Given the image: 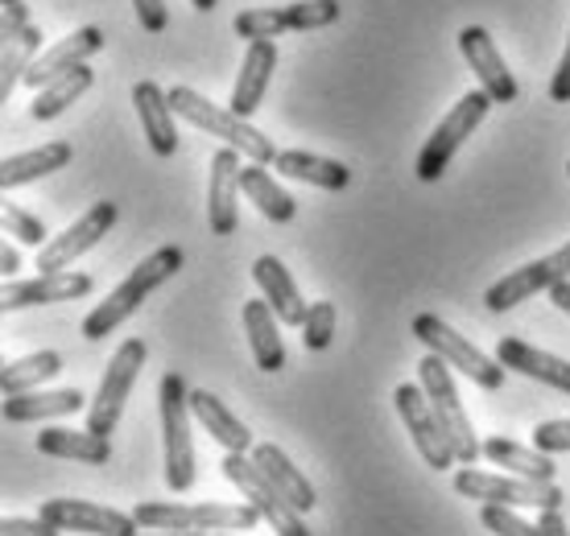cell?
Listing matches in <instances>:
<instances>
[{
  "mask_svg": "<svg viewBox=\"0 0 570 536\" xmlns=\"http://www.w3.org/2000/svg\"><path fill=\"white\" fill-rule=\"evenodd\" d=\"M178 268H183V248H174V244L170 248H157V252L145 256L141 265L132 268L129 277L116 285L112 294L104 297L100 306L83 318V339L100 343L104 335H112L116 326L129 322L132 314L145 306V297L154 294V289H161Z\"/></svg>",
  "mask_w": 570,
  "mask_h": 536,
  "instance_id": "cell-1",
  "label": "cell"
},
{
  "mask_svg": "<svg viewBox=\"0 0 570 536\" xmlns=\"http://www.w3.org/2000/svg\"><path fill=\"white\" fill-rule=\"evenodd\" d=\"M166 96H170V108L183 116L186 125L203 128L207 137H219L224 145L240 149L248 161H261V166H273V161H277V149H273V141L265 132H257V128L248 125V120H240L236 112L215 108L212 99L199 96L195 87H170Z\"/></svg>",
  "mask_w": 570,
  "mask_h": 536,
  "instance_id": "cell-2",
  "label": "cell"
},
{
  "mask_svg": "<svg viewBox=\"0 0 570 536\" xmlns=\"http://www.w3.org/2000/svg\"><path fill=\"white\" fill-rule=\"evenodd\" d=\"M132 516L154 533H253L261 524L253 504H137Z\"/></svg>",
  "mask_w": 570,
  "mask_h": 536,
  "instance_id": "cell-3",
  "label": "cell"
},
{
  "mask_svg": "<svg viewBox=\"0 0 570 536\" xmlns=\"http://www.w3.org/2000/svg\"><path fill=\"white\" fill-rule=\"evenodd\" d=\"M161 438H166V483L170 492H190L195 487V441H190V393L178 371L161 376Z\"/></svg>",
  "mask_w": 570,
  "mask_h": 536,
  "instance_id": "cell-4",
  "label": "cell"
},
{
  "mask_svg": "<svg viewBox=\"0 0 570 536\" xmlns=\"http://www.w3.org/2000/svg\"><path fill=\"white\" fill-rule=\"evenodd\" d=\"M417 384L426 388L430 405H434V417H439L442 434L451 438V450L463 466H475V458L484 454L480 438H475V429H471L468 413H463V400L455 393V380H451V364L439 359V355L430 351L422 364H417Z\"/></svg>",
  "mask_w": 570,
  "mask_h": 536,
  "instance_id": "cell-5",
  "label": "cell"
},
{
  "mask_svg": "<svg viewBox=\"0 0 570 536\" xmlns=\"http://www.w3.org/2000/svg\"><path fill=\"white\" fill-rule=\"evenodd\" d=\"M492 103H497V99L480 87V91H468L451 112L442 116L439 128H434V137L422 145V157H417V178H422V182H439L442 173H446V166H451V157H455L459 149H463V141L480 128V120L488 116Z\"/></svg>",
  "mask_w": 570,
  "mask_h": 536,
  "instance_id": "cell-6",
  "label": "cell"
},
{
  "mask_svg": "<svg viewBox=\"0 0 570 536\" xmlns=\"http://www.w3.org/2000/svg\"><path fill=\"white\" fill-rule=\"evenodd\" d=\"M414 339H422L439 359H446L455 371H463L468 380H475L480 388H488V393L504 388V371H509V367L500 364V359H492V355H484L475 343L463 339V335H455V330L442 322V318H434V314H417Z\"/></svg>",
  "mask_w": 570,
  "mask_h": 536,
  "instance_id": "cell-7",
  "label": "cell"
},
{
  "mask_svg": "<svg viewBox=\"0 0 570 536\" xmlns=\"http://www.w3.org/2000/svg\"><path fill=\"white\" fill-rule=\"evenodd\" d=\"M455 492L468 495V499H480V504H504V508H562L567 492L558 483H538V479H509V475H484V470H471L463 466L455 475Z\"/></svg>",
  "mask_w": 570,
  "mask_h": 536,
  "instance_id": "cell-8",
  "label": "cell"
},
{
  "mask_svg": "<svg viewBox=\"0 0 570 536\" xmlns=\"http://www.w3.org/2000/svg\"><path fill=\"white\" fill-rule=\"evenodd\" d=\"M141 364H145V343L141 339H125L116 347L112 364L104 367V380L96 388V400H91V409H87V429L91 434H100L108 438L116 425H120V413H125V400H129L132 384L141 376Z\"/></svg>",
  "mask_w": 570,
  "mask_h": 536,
  "instance_id": "cell-9",
  "label": "cell"
},
{
  "mask_svg": "<svg viewBox=\"0 0 570 536\" xmlns=\"http://www.w3.org/2000/svg\"><path fill=\"white\" fill-rule=\"evenodd\" d=\"M224 479H232L236 487L244 492V499L261 512V520H269L273 533L282 536H311V528L302 524V512L285 499L277 487L269 483V475L261 470L253 458H244V454H232L224 458Z\"/></svg>",
  "mask_w": 570,
  "mask_h": 536,
  "instance_id": "cell-10",
  "label": "cell"
},
{
  "mask_svg": "<svg viewBox=\"0 0 570 536\" xmlns=\"http://www.w3.org/2000/svg\"><path fill=\"white\" fill-rule=\"evenodd\" d=\"M343 13L340 0H294V4H282V9H248V13L236 17V38L244 42H273L277 33H289V29H323L335 26Z\"/></svg>",
  "mask_w": 570,
  "mask_h": 536,
  "instance_id": "cell-11",
  "label": "cell"
},
{
  "mask_svg": "<svg viewBox=\"0 0 570 536\" xmlns=\"http://www.w3.org/2000/svg\"><path fill=\"white\" fill-rule=\"evenodd\" d=\"M393 405H397L401 421L410 429V438H414L417 454L426 458V466L434 470H446L451 463H459L455 450H451V438L442 434L439 417H434V405H430V396L422 384H397V393H393Z\"/></svg>",
  "mask_w": 570,
  "mask_h": 536,
  "instance_id": "cell-12",
  "label": "cell"
},
{
  "mask_svg": "<svg viewBox=\"0 0 570 536\" xmlns=\"http://www.w3.org/2000/svg\"><path fill=\"white\" fill-rule=\"evenodd\" d=\"M558 281H570V244L558 248V252L542 256V260H533V265L517 268L509 277H500L484 294V306L504 314L513 310V306H521V301H529L533 294H542V289H554Z\"/></svg>",
  "mask_w": 570,
  "mask_h": 536,
  "instance_id": "cell-13",
  "label": "cell"
},
{
  "mask_svg": "<svg viewBox=\"0 0 570 536\" xmlns=\"http://www.w3.org/2000/svg\"><path fill=\"white\" fill-rule=\"evenodd\" d=\"M112 224H116V202H96L79 224H71L62 236H50V244L38 248V268L42 272H67L79 256L91 252L112 231Z\"/></svg>",
  "mask_w": 570,
  "mask_h": 536,
  "instance_id": "cell-14",
  "label": "cell"
},
{
  "mask_svg": "<svg viewBox=\"0 0 570 536\" xmlns=\"http://www.w3.org/2000/svg\"><path fill=\"white\" fill-rule=\"evenodd\" d=\"M38 516L58 524L62 533H83V536H137V528H141L137 516L91 504V499H46Z\"/></svg>",
  "mask_w": 570,
  "mask_h": 536,
  "instance_id": "cell-15",
  "label": "cell"
},
{
  "mask_svg": "<svg viewBox=\"0 0 570 536\" xmlns=\"http://www.w3.org/2000/svg\"><path fill=\"white\" fill-rule=\"evenodd\" d=\"M4 4V71H0V99H9L17 83H26L29 62L38 58L42 29L29 21L21 0H0Z\"/></svg>",
  "mask_w": 570,
  "mask_h": 536,
  "instance_id": "cell-16",
  "label": "cell"
},
{
  "mask_svg": "<svg viewBox=\"0 0 570 536\" xmlns=\"http://www.w3.org/2000/svg\"><path fill=\"white\" fill-rule=\"evenodd\" d=\"M240 149H232V145H224L219 153L212 157V186H207V224H212L215 236H232L236 227H240V202H236V195H240Z\"/></svg>",
  "mask_w": 570,
  "mask_h": 536,
  "instance_id": "cell-17",
  "label": "cell"
},
{
  "mask_svg": "<svg viewBox=\"0 0 570 536\" xmlns=\"http://www.w3.org/2000/svg\"><path fill=\"white\" fill-rule=\"evenodd\" d=\"M91 294V277L87 272H38L29 281H9L0 294L4 314L26 310V306H55V301H79Z\"/></svg>",
  "mask_w": 570,
  "mask_h": 536,
  "instance_id": "cell-18",
  "label": "cell"
},
{
  "mask_svg": "<svg viewBox=\"0 0 570 536\" xmlns=\"http://www.w3.org/2000/svg\"><path fill=\"white\" fill-rule=\"evenodd\" d=\"M459 50H463L468 67L475 71V79H480V87H484L488 96L497 99V103H513L517 79H513V71L504 67V58H500L497 42H492V33H488L484 26L459 29Z\"/></svg>",
  "mask_w": 570,
  "mask_h": 536,
  "instance_id": "cell-19",
  "label": "cell"
},
{
  "mask_svg": "<svg viewBox=\"0 0 570 536\" xmlns=\"http://www.w3.org/2000/svg\"><path fill=\"white\" fill-rule=\"evenodd\" d=\"M100 50H104V29H96V26L75 29L71 38H62L58 46H50L46 54H38L33 62H29L26 87H33V91H42V87H50L55 79H62L67 71H75V67H83L87 58L100 54Z\"/></svg>",
  "mask_w": 570,
  "mask_h": 536,
  "instance_id": "cell-20",
  "label": "cell"
},
{
  "mask_svg": "<svg viewBox=\"0 0 570 536\" xmlns=\"http://www.w3.org/2000/svg\"><path fill=\"white\" fill-rule=\"evenodd\" d=\"M132 103H137V120H141L145 137H149V149L157 157H174L178 149V128H174V108H170V96H166V87L154 83V79H141V83L132 87Z\"/></svg>",
  "mask_w": 570,
  "mask_h": 536,
  "instance_id": "cell-21",
  "label": "cell"
},
{
  "mask_svg": "<svg viewBox=\"0 0 570 536\" xmlns=\"http://www.w3.org/2000/svg\"><path fill=\"white\" fill-rule=\"evenodd\" d=\"M273 67H277V46L273 42H248L244 62H240V75H236V87H232L228 112H236L240 120H248V116L257 112L265 91H269Z\"/></svg>",
  "mask_w": 570,
  "mask_h": 536,
  "instance_id": "cell-22",
  "label": "cell"
},
{
  "mask_svg": "<svg viewBox=\"0 0 570 536\" xmlns=\"http://www.w3.org/2000/svg\"><path fill=\"white\" fill-rule=\"evenodd\" d=\"M253 281L261 285L265 301H269L273 314H277L285 326L306 322V310H311V306L302 301L298 285H294V277H289V268H285L277 256H261L257 265H253Z\"/></svg>",
  "mask_w": 570,
  "mask_h": 536,
  "instance_id": "cell-23",
  "label": "cell"
},
{
  "mask_svg": "<svg viewBox=\"0 0 570 536\" xmlns=\"http://www.w3.org/2000/svg\"><path fill=\"white\" fill-rule=\"evenodd\" d=\"M497 359L509 367V371H521L529 380H542V384H550V388H558V393L570 396L567 359H558V355H550V351H538V347H529V343H521V339H500Z\"/></svg>",
  "mask_w": 570,
  "mask_h": 536,
  "instance_id": "cell-24",
  "label": "cell"
},
{
  "mask_svg": "<svg viewBox=\"0 0 570 536\" xmlns=\"http://www.w3.org/2000/svg\"><path fill=\"white\" fill-rule=\"evenodd\" d=\"M190 413L203 421V429L212 434L224 450H232V454H244V450H253V434H248V425L236 417V413L219 400V396H212V393H190Z\"/></svg>",
  "mask_w": 570,
  "mask_h": 536,
  "instance_id": "cell-25",
  "label": "cell"
},
{
  "mask_svg": "<svg viewBox=\"0 0 570 536\" xmlns=\"http://www.w3.org/2000/svg\"><path fill=\"white\" fill-rule=\"evenodd\" d=\"M87 405V396L79 388H58V393H21V396H4V421H50V417H67V413H79Z\"/></svg>",
  "mask_w": 570,
  "mask_h": 536,
  "instance_id": "cell-26",
  "label": "cell"
},
{
  "mask_svg": "<svg viewBox=\"0 0 570 536\" xmlns=\"http://www.w3.org/2000/svg\"><path fill=\"white\" fill-rule=\"evenodd\" d=\"M277 314H273L269 301H244V330H248V347L257 355L261 371H282L285 367V347L282 335H277Z\"/></svg>",
  "mask_w": 570,
  "mask_h": 536,
  "instance_id": "cell-27",
  "label": "cell"
},
{
  "mask_svg": "<svg viewBox=\"0 0 570 536\" xmlns=\"http://www.w3.org/2000/svg\"><path fill=\"white\" fill-rule=\"evenodd\" d=\"M67 166H71V145L50 141V145H42V149L4 157V166H0V186H4V190H17V186L38 182V178H46V173H55V170H67Z\"/></svg>",
  "mask_w": 570,
  "mask_h": 536,
  "instance_id": "cell-28",
  "label": "cell"
},
{
  "mask_svg": "<svg viewBox=\"0 0 570 536\" xmlns=\"http://www.w3.org/2000/svg\"><path fill=\"white\" fill-rule=\"evenodd\" d=\"M273 170L282 173V178H294V182L318 186V190H343V186L352 182V173H347V166H343V161L302 153V149H285V153H277Z\"/></svg>",
  "mask_w": 570,
  "mask_h": 536,
  "instance_id": "cell-29",
  "label": "cell"
},
{
  "mask_svg": "<svg viewBox=\"0 0 570 536\" xmlns=\"http://www.w3.org/2000/svg\"><path fill=\"white\" fill-rule=\"evenodd\" d=\"M38 450L50 454V458H75V463H87V466H104L112 458L108 438L91 434V429H58V425L38 434Z\"/></svg>",
  "mask_w": 570,
  "mask_h": 536,
  "instance_id": "cell-30",
  "label": "cell"
},
{
  "mask_svg": "<svg viewBox=\"0 0 570 536\" xmlns=\"http://www.w3.org/2000/svg\"><path fill=\"white\" fill-rule=\"evenodd\" d=\"M484 458L492 466H504V470H513L521 479H538V483H554L558 466L550 454H542L538 446H521V441H509V438H488L484 441Z\"/></svg>",
  "mask_w": 570,
  "mask_h": 536,
  "instance_id": "cell-31",
  "label": "cell"
},
{
  "mask_svg": "<svg viewBox=\"0 0 570 536\" xmlns=\"http://www.w3.org/2000/svg\"><path fill=\"white\" fill-rule=\"evenodd\" d=\"M253 463H257L261 470L269 475L273 487H277V492H282L285 499H289V504H294L298 512H311L314 504H318V499H314V487L306 479H302V470L294 463H289V458H285V454L277 450V446H269V441L253 446Z\"/></svg>",
  "mask_w": 570,
  "mask_h": 536,
  "instance_id": "cell-32",
  "label": "cell"
},
{
  "mask_svg": "<svg viewBox=\"0 0 570 536\" xmlns=\"http://www.w3.org/2000/svg\"><path fill=\"white\" fill-rule=\"evenodd\" d=\"M240 186L244 195L257 202V211L269 219V224H294V215H298V202L285 195L282 186L273 182L269 166H261V161H248L240 170Z\"/></svg>",
  "mask_w": 570,
  "mask_h": 536,
  "instance_id": "cell-33",
  "label": "cell"
},
{
  "mask_svg": "<svg viewBox=\"0 0 570 536\" xmlns=\"http://www.w3.org/2000/svg\"><path fill=\"white\" fill-rule=\"evenodd\" d=\"M58 371H62V355L58 351L26 355V359H13V364L0 371V388H4V396L38 393L46 380H55Z\"/></svg>",
  "mask_w": 570,
  "mask_h": 536,
  "instance_id": "cell-34",
  "label": "cell"
},
{
  "mask_svg": "<svg viewBox=\"0 0 570 536\" xmlns=\"http://www.w3.org/2000/svg\"><path fill=\"white\" fill-rule=\"evenodd\" d=\"M91 83H96V75H91V67L83 62V67L67 71L62 79H55L50 87H42V91H38V99L29 103V116H33V120H55V116L67 112V108H71L75 99L83 96Z\"/></svg>",
  "mask_w": 570,
  "mask_h": 536,
  "instance_id": "cell-35",
  "label": "cell"
},
{
  "mask_svg": "<svg viewBox=\"0 0 570 536\" xmlns=\"http://www.w3.org/2000/svg\"><path fill=\"white\" fill-rule=\"evenodd\" d=\"M0 219H4V236H13V240L26 244V248H42V244H50L42 219H38V215H29V211H21V207H13V202H4Z\"/></svg>",
  "mask_w": 570,
  "mask_h": 536,
  "instance_id": "cell-36",
  "label": "cell"
},
{
  "mask_svg": "<svg viewBox=\"0 0 570 536\" xmlns=\"http://www.w3.org/2000/svg\"><path fill=\"white\" fill-rule=\"evenodd\" d=\"M331 339H335V306L331 301H314L306 310V322H302V343L311 351H327Z\"/></svg>",
  "mask_w": 570,
  "mask_h": 536,
  "instance_id": "cell-37",
  "label": "cell"
},
{
  "mask_svg": "<svg viewBox=\"0 0 570 536\" xmlns=\"http://www.w3.org/2000/svg\"><path fill=\"white\" fill-rule=\"evenodd\" d=\"M480 520H484L488 533H497V536H542L538 524H525L513 508H504V504H484Z\"/></svg>",
  "mask_w": 570,
  "mask_h": 536,
  "instance_id": "cell-38",
  "label": "cell"
},
{
  "mask_svg": "<svg viewBox=\"0 0 570 536\" xmlns=\"http://www.w3.org/2000/svg\"><path fill=\"white\" fill-rule=\"evenodd\" d=\"M533 446L542 454H570V421H542L533 429Z\"/></svg>",
  "mask_w": 570,
  "mask_h": 536,
  "instance_id": "cell-39",
  "label": "cell"
},
{
  "mask_svg": "<svg viewBox=\"0 0 570 536\" xmlns=\"http://www.w3.org/2000/svg\"><path fill=\"white\" fill-rule=\"evenodd\" d=\"M0 533L4 536H58L62 528L58 524H50L46 516H4V524H0Z\"/></svg>",
  "mask_w": 570,
  "mask_h": 536,
  "instance_id": "cell-40",
  "label": "cell"
},
{
  "mask_svg": "<svg viewBox=\"0 0 570 536\" xmlns=\"http://www.w3.org/2000/svg\"><path fill=\"white\" fill-rule=\"evenodd\" d=\"M132 9H137V21H141L149 33H161V29L170 26V13H166V0H132Z\"/></svg>",
  "mask_w": 570,
  "mask_h": 536,
  "instance_id": "cell-41",
  "label": "cell"
},
{
  "mask_svg": "<svg viewBox=\"0 0 570 536\" xmlns=\"http://www.w3.org/2000/svg\"><path fill=\"white\" fill-rule=\"evenodd\" d=\"M550 99H554V103H570V38H567L562 58H558L554 79H550Z\"/></svg>",
  "mask_w": 570,
  "mask_h": 536,
  "instance_id": "cell-42",
  "label": "cell"
},
{
  "mask_svg": "<svg viewBox=\"0 0 570 536\" xmlns=\"http://www.w3.org/2000/svg\"><path fill=\"white\" fill-rule=\"evenodd\" d=\"M538 528H542V536H570L567 516H562V508L542 512V520H538Z\"/></svg>",
  "mask_w": 570,
  "mask_h": 536,
  "instance_id": "cell-43",
  "label": "cell"
},
{
  "mask_svg": "<svg viewBox=\"0 0 570 536\" xmlns=\"http://www.w3.org/2000/svg\"><path fill=\"white\" fill-rule=\"evenodd\" d=\"M0 268H4V277H13L17 268H21V252H17V244H0Z\"/></svg>",
  "mask_w": 570,
  "mask_h": 536,
  "instance_id": "cell-44",
  "label": "cell"
},
{
  "mask_svg": "<svg viewBox=\"0 0 570 536\" xmlns=\"http://www.w3.org/2000/svg\"><path fill=\"white\" fill-rule=\"evenodd\" d=\"M550 301H554L562 314H570V281H558L554 289H550Z\"/></svg>",
  "mask_w": 570,
  "mask_h": 536,
  "instance_id": "cell-45",
  "label": "cell"
},
{
  "mask_svg": "<svg viewBox=\"0 0 570 536\" xmlns=\"http://www.w3.org/2000/svg\"><path fill=\"white\" fill-rule=\"evenodd\" d=\"M141 536H228V533H154V528H149V533H141Z\"/></svg>",
  "mask_w": 570,
  "mask_h": 536,
  "instance_id": "cell-46",
  "label": "cell"
},
{
  "mask_svg": "<svg viewBox=\"0 0 570 536\" xmlns=\"http://www.w3.org/2000/svg\"><path fill=\"white\" fill-rule=\"evenodd\" d=\"M190 4H195L199 13H212V9H215V4H219V0H190Z\"/></svg>",
  "mask_w": 570,
  "mask_h": 536,
  "instance_id": "cell-47",
  "label": "cell"
},
{
  "mask_svg": "<svg viewBox=\"0 0 570 536\" xmlns=\"http://www.w3.org/2000/svg\"><path fill=\"white\" fill-rule=\"evenodd\" d=\"M567 173H570V166H567Z\"/></svg>",
  "mask_w": 570,
  "mask_h": 536,
  "instance_id": "cell-48",
  "label": "cell"
}]
</instances>
